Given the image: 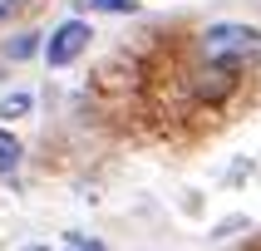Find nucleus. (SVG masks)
I'll return each mask as SVG.
<instances>
[{
  "instance_id": "1",
  "label": "nucleus",
  "mask_w": 261,
  "mask_h": 251,
  "mask_svg": "<svg viewBox=\"0 0 261 251\" xmlns=\"http://www.w3.org/2000/svg\"><path fill=\"white\" fill-rule=\"evenodd\" d=\"M192 49L207 64H227L237 74H251L261 64V25H251V20H217V25H207L197 35Z\"/></svg>"
},
{
  "instance_id": "2",
  "label": "nucleus",
  "mask_w": 261,
  "mask_h": 251,
  "mask_svg": "<svg viewBox=\"0 0 261 251\" xmlns=\"http://www.w3.org/2000/svg\"><path fill=\"white\" fill-rule=\"evenodd\" d=\"M89 40H94L89 20H64V25H59L55 35L44 40V49H40V54H44V64H49V69H69L74 59L89 49Z\"/></svg>"
},
{
  "instance_id": "3",
  "label": "nucleus",
  "mask_w": 261,
  "mask_h": 251,
  "mask_svg": "<svg viewBox=\"0 0 261 251\" xmlns=\"http://www.w3.org/2000/svg\"><path fill=\"white\" fill-rule=\"evenodd\" d=\"M20 158H25V148H20V138H15L10 128H0V177H15Z\"/></svg>"
},
{
  "instance_id": "4",
  "label": "nucleus",
  "mask_w": 261,
  "mask_h": 251,
  "mask_svg": "<svg viewBox=\"0 0 261 251\" xmlns=\"http://www.w3.org/2000/svg\"><path fill=\"white\" fill-rule=\"evenodd\" d=\"M44 44H40V35H15L10 44H5V54L10 59H30V54H40Z\"/></svg>"
},
{
  "instance_id": "5",
  "label": "nucleus",
  "mask_w": 261,
  "mask_h": 251,
  "mask_svg": "<svg viewBox=\"0 0 261 251\" xmlns=\"http://www.w3.org/2000/svg\"><path fill=\"white\" fill-rule=\"evenodd\" d=\"M30 108H35L30 94H10V99H0V118H25Z\"/></svg>"
},
{
  "instance_id": "6",
  "label": "nucleus",
  "mask_w": 261,
  "mask_h": 251,
  "mask_svg": "<svg viewBox=\"0 0 261 251\" xmlns=\"http://www.w3.org/2000/svg\"><path fill=\"white\" fill-rule=\"evenodd\" d=\"M89 10H103V15H133L138 0H84Z\"/></svg>"
},
{
  "instance_id": "7",
  "label": "nucleus",
  "mask_w": 261,
  "mask_h": 251,
  "mask_svg": "<svg viewBox=\"0 0 261 251\" xmlns=\"http://www.w3.org/2000/svg\"><path fill=\"white\" fill-rule=\"evenodd\" d=\"M64 251H103V241H94V236H84V232H69L64 236Z\"/></svg>"
},
{
  "instance_id": "8",
  "label": "nucleus",
  "mask_w": 261,
  "mask_h": 251,
  "mask_svg": "<svg viewBox=\"0 0 261 251\" xmlns=\"http://www.w3.org/2000/svg\"><path fill=\"white\" fill-rule=\"evenodd\" d=\"M20 251H49V246H20Z\"/></svg>"
},
{
  "instance_id": "9",
  "label": "nucleus",
  "mask_w": 261,
  "mask_h": 251,
  "mask_svg": "<svg viewBox=\"0 0 261 251\" xmlns=\"http://www.w3.org/2000/svg\"><path fill=\"white\" fill-rule=\"evenodd\" d=\"M251 251H261V246H251Z\"/></svg>"
}]
</instances>
